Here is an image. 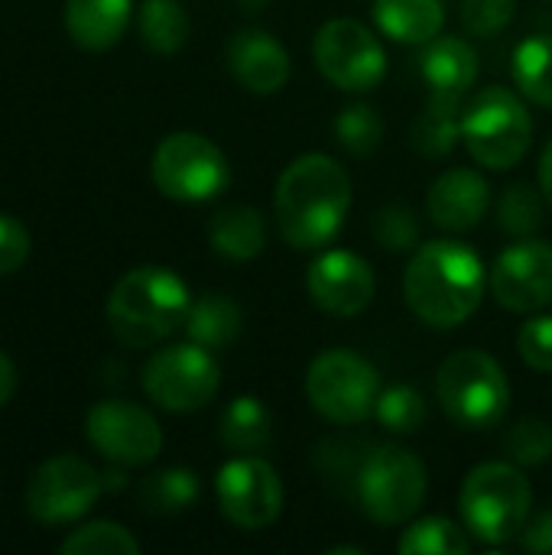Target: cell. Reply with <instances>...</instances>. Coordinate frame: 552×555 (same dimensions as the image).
Here are the masks:
<instances>
[{"mask_svg":"<svg viewBox=\"0 0 552 555\" xmlns=\"http://www.w3.org/2000/svg\"><path fill=\"white\" fill-rule=\"evenodd\" d=\"M351 208V179L345 166L325 153L293 159L273 192L280 237L296 250H319L335 241Z\"/></svg>","mask_w":552,"mask_h":555,"instance_id":"6da1fadb","label":"cell"},{"mask_svg":"<svg viewBox=\"0 0 552 555\" xmlns=\"http://www.w3.org/2000/svg\"><path fill=\"white\" fill-rule=\"evenodd\" d=\"M485 286V263L462 241L423 244L403 273L407 306L429 328H459L468 322L482 306Z\"/></svg>","mask_w":552,"mask_h":555,"instance_id":"7a4b0ae2","label":"cell"},{"mask_svg":"<svg viewBox=\"0 0 552 555\" xmlns=\"http://www.w3.org/2000/svg\"><path fill=\"white\" fill-rule=\"evenodd\" d=\"M192 293L169 267H137L107 296V325L127 348H150L185 325Z\"/></svg>","mask_w":552,"mask_h":555,"instance_id":"3957f363","label":"cell"},{"mask_svg":"<svg viewBox=\"0 0 552 555\" xmlns=\"http://www.w3.org/2000/svg\"><path fill=\"white\" fill-rule=\"evenodd\" d=\"M534 491L524 478L521 465L511 462H485L468 472L459 511L465 520V530L488 546H504L521 540L527 520H530Z\"/></svg>","mask_w":552,"mask_h":555,"instance_id":"277c9868","label":"cell"},{"mask_svg":"<svg viewBox=\"0 0 552 555\" xmlns=\"http://www.w3.org/2000/svg\"><path fill=\"white\" fill-rule=\"evenodd\" d=\"M436 397L446 416L462 429H491L511 406V384L504 367L478 348L452 351L436 374Z\"/></svg>","mask_w":552,"mask_h":555,"instance_id":"5b68a950","label":"cell"},{"mask_svg":"<svg viewBox=\"0 0 552 555\" xmlns=\"http://www.w3.org/2000/svg\"><path fill=\"white\" fill-rule=\"evenodd\" d=\"M534 140V120L511 88H485L462 111V143L485 169H514Z\"/></svg>","mask_w":552,"mask_h":555,"instance_id":"8992f818","label":"cell"},{"mask_svg":"<svg viewBox=\"0 0 552 555\" xmlns=\"http://www.w3.org/2000/svg\"><path fill=\"white\" fill-rule=\"evenodd\" d=\"M355 491L361 511L381 527L410 524L426 501V465L397 446H381L358 465Z\"/></svg>","mask_w":552,"mask_h":555,"instance_id":"52a82bcc","label":"cell"},{"mask_svg":"<svg viewBox=\"0 0 552 555\" xmlns=\"http://www.w3.org/2000/svg\"><path fill=\"white\" fill-rule=\"evenodd\" d=\"M306 397L319 416L338 426L364 423L381 397L377 367L348 348L322 351L306 374Z\"/></svg>","mask_w":552,"mask_h":555,"instance_id":"ba28073f","label":"cell"},{"mask_svg":"<svg viewBox=\"0 0 552 555\" xmlns=\"http://www.w3.org/2000/svg\"><path fill=\"white\" fill-rule=\"evenodd\" d=\"M150 172L166 198L185 205L211 202L231 182L228 156L218 150V143L192 130H179L159 140Z\"/></svg>","mask_w":552,"mask_h":555,"instance_id":"9c48e42d","label":"cell"},{"mask_svg":"<svg viewBox=\"0 0 552 555\" xmlns=\"http://www.w3.org/2000/svg\"><path fill=\"white\" fill-rule=\"evenodd\" d=\"M312 59L316 68L325 75V81H332L348 94L374 91L387 75V52L381 39L361 20L351 16L329 20L316 33Z\"/></svg>","mask_w":552,"mask_h":555,"instance_id":"30bf717a","label":"cell"},{"mask_svg":"<svg viewBox=\"0 0 552 555\" xmlns=\"http://www.w3.org/2000/svg\"><path fill=\"white\" fill-rule=\"evenodd\" d=\"M221 387L218 361L208 348L189 341V345H169L156 351L143 367V390L146 397L169 410V413H195L215 400Z\"/></svg>","mask_w":552,"mask_h":555,"instance_id":"8fae6325","label":"cell"},{"mask_svg":"<svg viewBox=\"0 0 552 555\" xmlns=\"http://www.w3.org/2000/svg\"><path fill=\"white\" fill-rule=\"evenodd\" d=\"M104 491V478L78 455L42 462L26 485V514L42 527H68L81 520Z\"/></svg>","mask_w":552,"mask_h":555,"instance_id":"7c38bea8","label":"cell"},{"mask_svg":"<svg viewBox=\"0 0 552 555\" xmlns=\"http://www.w3.org/2000/svg\"><path fill=\"white\" fill-rule=\"evenodd\" d=\"M85 439L114 465H150L163 452V429L130 400H101L85 416Z\"/></svg>","mask_w":552,"mask_h":555,"instance_id":"4fadbf2b","label":"cell"},{"mask_svg":"<svg viewBox=\"0 0 552 555\" xmlns=\"http://www.w3.org/2000/svg\"><path fill=\"white\" fill-rule=\"evenodd\" d=\"M215 494L221 514L238 530H264L283 511V481L277 468L257 455L231 459L215 478Z\"/></svg>","mask_w":552,"mask_h":555,"instance_id":"5bb4252c","label":"cell"},{"mask_svg":"<svg viewBox=\"0 0 552 555\" xmlns=\"http://www.w3.org/2000/svg\"><path fill=\"white\" fill-rule=\"evenodd\" d=\"M491 293L508 312H537L552 302V244L521 237L491 267Z\"/></svg>","mask_w":552,"mask_h":555,"instance_id":"9a60e30c","label":"cell"},{"mask_svg":"<svg viewBox=\"0 0 552 555\" xmlns=\"http://www.w3.org/2000/svg\"><path fill=\"white\" fill-rule=\"evenodd\" d=\"M306 289L322 312L355 319L374 302V270L351 250H322L309 263Z\"/></svg>","mask_w":552,"mask_h":555,"instance_id":"2e32d148","label":"cell"},{"mask_svg":"<svg viewBox=\"0 0 552 555\" xmlns=\"http://www.w3.org/2000/svg\"><path fill=\"white\" fill-rule=\"evenodd\" d=\"M420 75L429 88L433 107L459 111L478 78V52L462 36H436L423 49Z\"/></svg>","mask_w":552,"mask_h":555,"instance_id":"e0dca14e","label":"cell"},{"mask_svg":"<svg viewBox=\"0 0 552 555\" xmlns=\"http://www.w3.org/2000/svg\"><path fill=\"white\" fill-rule=\"evenodd\" d=\"M228 68L251 94H277L293 75L290 52L267 29L234 33L228 42Z\"/></svg>","mask_w":552,"mask_h":555,"instance_id":"ac0fdd59","label":"cell"},{"mask_svg":"<svg viewBox=\"0 0 552 555\" xmlns=\"http://www.w3.org/2000/svg\"><path fill=\"white\" fill-rule=\"evenodd\" d=\"M491 208V185L482 172L475 169H449L442 172L426 195V211L433 224L462 234L482 224V218Z\"/></svg>","mask_w":552,"mask_h":555,"instance_id":"d6986e66","label":"cell"},{"mask_svg":"<svg viewBox=\"0 0 552 555\" xmlns=\"http://www.w3.org/2000/svg\"><path fill=\"white\" fill-rule=\"evenodd\" d=\"M133 0H65V33L88 52H104L127 33Z\"/></svg>","mask_w":552,"mask_h":555,"instance_id":"ffe728a7","label":"cell"},{"mask_svg":"<svg viewBox=\"0 0 552 555\" xmlns=\"http://www.w3.org/2000/svg\"><path fill=\"white\" fill-rule=\"evenodd\" d=\"M377 29L403 46H426L442 33V0H374Z\"/></svg>","mask_w":552,"mask_h":555,"instance_id":"44dd1931","label":"cell"},{"mask_svg":"<svg viewBox=\"0 0 552 555\" xmlns=\"http://www.w3.org/2000/svg\"><path fill=\"white\" fill-rule=\"evenodd\" d=\"M208 244L221 257L238 260V263L260 257L267 247L264 215L251 205H228V208L215 211V218L208 221Z\"/></svg>","mask_w":552,"mask_h":555,"instance_id":"7402d4cb","label":"cell"},{"mask_svg":"<svg viewBox=\"0 0 552 555\" xmlns=\"http://www.w3.org/2000/svg\"><path fill=\"white\" fill-rule=\"evenodd\" d=\"M218 436L224 442V449H231L234 455H257L270 446L273 439V420H270V410L244 393V397H234L224 413H221V423H218Z\"/></svg>","mask_w":552,"mask_h":555,"instance_id":"603a6c76","label":"cell"},{"mask_svg":"<svg viewBox=\"0 0 552 555\" xmlns=\"http://www.w3.org/2000/svg\"><path fill=\"white\" fill-rule=\"evenodd\" d=\"M182 328H185L189 341H195L208 351H221L241 335V306L224 293H208L192 302Z\"/></svg>","mask_w":552,"mask_h":555,"instance_id":"cb8c5ba5","label":"cell"},{"mask_svg":"<svg viewBox=\"0 0 552 555\" xmlns=\"http://www.w3.org/2000/svg\"><path fill=\"white\" fill-rule=\"evenodd\" d=\"M140 39L156 55H172L189 39V16L179 0H143L137 13Z\"/></svg>","mask_w":552,"mask_h":555,"instance_id":"d4e9b609","label":"cell"},{"mask_svg":"<svg viewBox=\"0 0 552 555\" xmlns=\"http://www.w3.org/2000/svg\"><path fill=\"white\" fill-rule=\"evenodd\" d=\"M511 68H514V85L527 101L552 107V36L540 33L524 39L514 49Z\"/></svg>","mask_w":552,"mask_h":555,"instance_id":"484cf974","label":"cell"},{"mask_svg":"<svg viewBox=\"0 0 552 555\" xmlns=\"http://www.w3.org/2000/svg\"><path fill=\"white\" fill-rule=\"evenodd\" d=\"M397 550L403 555H465L472 533L449 517H420L403 530Z\"/></svg>","mask_w":552,"mask_h":555,"instance_id":"4316f807","label":"cell"},{"mask_svg":"<svg viewBox=\"0 0 552 555\" xmlns=\"http://www.w3.org/2000/svg\"><path fill=\"white\" fill-rule=\"evenodd\" d=\"M198 478L189 468H163L140 485V504L150 514H182L198 501Z\"/></svg>","mask_w":552,"mask_h":555,"instance_id":"83f0119b","label":"cell"},{"mask_svg":"<svg viewBox=\"0 0 552 555\" xmlns=\"http://www.w3.org/2000/svg\"><path fill=\"white\" fill-rule=\"evenodd\" d=\"M62 555H137L140 543L133 540V533L114 520H94L78 527L72 537L62 540L59 546Z\"/></svg>","mask_w":552,"mask_h":555,"instance_id":"f1b7e54d","label":"cell"},{"mask_svg":"<svg viewBox=\"0 0 552 555\" xmlns=\"http://www.w3.org/2000/svg\"><path fill=\"white\" fill-rule=\"evenodd\" d=\"M374 416L387 433L410 436V433L423 429V423H426V400L420 390H413L407 384H394V387L381 390Z\"/></svg>","mask_w":552,"mask_h":555,"instance_id":"f546056e","label":"cell"},{"mask_svg":"<svg viewBox=\"0 0 552 555\" xmlns=\"http://www.w3.org/2000/svg\"><path fill=\"white\" fill-rule=\"evenodd\" d=\"M335 137L351 156H371V153H377V146L384 140L381 114L371 104H348L335 117Z\"/></svg>","mask_w":552,"mask_h":555,"instance_id":"4dcf8cb0","label":"cell"},{"mask_svg":"<svg viewBox=\"0 0 552 555\" xmlns=\"http://www.w3.org/2000/svg\"><path fill=\"white\" fill-rule=\"evenodd\" d=\"M543 198L534 185L527 182H514L504 189L501 202H498V224L508 234L517 237H530L540 224H543Z\"/></svg>","mask_w":552,"mask_h":555,"instance_id":"1f68e13d","label":"cell"},{"mask_svg":"<svg viewBox=\"0 0 552 555\" xmlns=\"http://www.w3.org/2000/svg\"><path fill=\"white\" fill-rule=\"evenodd\" d=\"M462 140V117L459 111H442L426 104V114L413 127V146L426 156H446Z\"/></svg>","mask_w":552,"mask_h":555,"instance_id":"d6a6232c","label":"cell"},{"mask_svg":"<svg viewBox=\"0 0 552 555\" xmlns=\"http://www.w3.org/2000/svg\"><path fill=\"white\" fill-rule=\"evenodd\" d=\"M504 449L511 455L514 465H543L547 459H552V429L550 423L537 420V416H527L521 420L517 426H511L508 439H504Z\"/></svg>","mask_w":552,"mask_h":555,"instance_id":"836d02e7","label":"cell"},{"mask_svg":"<svg viewBox=\"0 0 552 555\" xmlns=\"http://www.w3.org/2000/svg\"><path fill=\"white\" fill-rule=\"evenodd\" d=\"M374 237L384 250L390 254H407L416 247L420 241V224H416V215L403 205H390L377 215L374 221Z\"/></svg>","mask_w":552,"mask_h":555,"instance_id":"e575fe53","label":"cell"},{"mask_svg":"<svg viewBox=\"0 0 552 555\" xmlns=\"http://www.w3.org/2000/svg\"><path fill=\"white\" fill-rule=\"evenodd\" d=\"M514 13H517V0H462V26L478 39L508 29Z\"/></svg>","mask_w":552,"mask_h":555,"instance_id":"d590c367","label":"cell"},{"mask_svg":"<svg viewBox=\"0 0 552 555\" xmlns=\"http://www.w3.org/2000/svg\"><path fill=\"white\" fill-rule=\"evenodd\" d=\"M517 351L527 367L552 374V315H534L521 325Z\"/></svg>","mask_w":552,"mask_h":555,"instance_id":"8d00e7d4","label":"cell"},{"mask_svg":"<svg viewBox=\"0 0 552 555\" xmlns=\"http://www.w3.org/2000/svg\"><path fill=\"white\" fill-rule=\"evenodd\" d=\"M29 257V231L20 218L0 211V276L16 273Z\"/></svg>","mask_w":552,"mask_h":555,"instance_id":"74e56055","label":"cell"},{"mask_svg":"<svg viewBox=\"0 0 552 555\" xmlns=\"http://www.w3.org/2000/svg\"><path fill=\"white\" fill-rule=\"evenodd\" d=\"M521 546L527 553H552V507L537 514L534 520H527V527L521 533Z\"/></svg>","mask_w":552,"mask_h":555,"instance_id":"f35d334b","label":"cell"},{"mask_svg":"<svg viewBox=\"0 0 552 555\" xmlns=\"http://www.w3.org/2000/svg\"><path fill=\"white\" fill-rule=\"evenodd\" d=\"M16 387H20V374H16V364L0 351V410L13 400V393H16Z\"/></svg>","mask_w":552,"mask_h":555,"instance_id":"ab89813d","label":"cell"},{"mask_svg":"<svg viewBox=\"0 0 552 555\" xmlns=\"http://www.w3.org/2000/svg\"><path fill=\"white\" fill-rule=\"evenodd\" d=\"M540 192L547 195V202H550L552 208V140L547 143L543 156H540Z\"/></svg>","mask_w":552,"mask_h":555,"instance_id":"60d3db41","label":"cell"},{"mask_svg":"<svg viewBox=\"0 0 552 555\" xmlns=\"http://www.w3.org/2000/svg\"><path fill=\"white\" fill-rule=\"evenodd\" d=\"M238 3H241V7H244L247 13H257V10H264V7H267L270 0H238Z\"/></svg>","mask_w":552,"mask_h":555,"instance_id":"b9f144b4","label":"cell"},{"mask_svg":"<svg viewBox=\"0 0 552 555\" xmlns=\"http://www.w3.org/2000/svg\"><path fill=\"white\" fill-rule=\"evenodd\" d=\"M342 553L364 555V550H361V546H332V550H329V555H342Z\"/></svg>","mask_w":552,"mask_h":555,"instance_id":"7bdbcfd3","label":"cell"}]
</instances>
